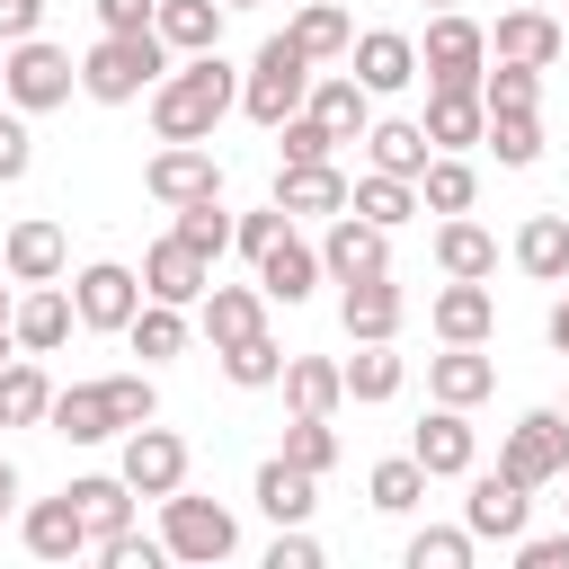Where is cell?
Wrapping results in <instances>:
<instances>
[{
	"label": "cell",
	"mask_w": 569,
	"mask_h": 569,
	"mask_svg": "<svg viewBox=\"0 0 569 569\" xmlns=\"http://www.w3.org/2000/svg\"><path fill=\"white\" fill-rule=\"evenodd\" d=\"M240 107V71L213 53H178L160 80H151V133L160 142H213V124Z\"/></svg>",
	"instance_id": "cell-1"
},
{
	"label": "cell",
	"mask_w": 569,
	"mask_h": 569,
	"mask_svg": "<svg viewBox=\"0 0 569 569\" xmlns=\"http://www.w3.org/2000/svg\"><path fill=\"white\" fill-rule=\"evenodd\" d=\"M142 418H160L151 365H142V373L71 382V391H53V409H44V427H53V436H71V445H107V436H124V427H142Z\"/></svg>",
	"instance_id": "cell-2"
},
{
	"label": "cell",
	"mask_w": 569,
	"mask_h": 569,
	"mask_svg": "<svg viewBox=\"0 0 569 569\" xmlns=\"http://www.w3.org/2000/svg\"><path fill=\"white\" fill-rule=\"evenodd\" d=\"M160 71H169V44H160L151 27H133V36H107V27H98V44L80 53V89H89L98 107H133V98H151Z\"/></svg>",
	"instance_id": "cell-3"
},
{
	"label": "cell",
	"mask_w": 569,
	"mask_h": 569,
	"mask_svg": "<svg viewBox=\"0 0 569 569\" xmlns=\"http://www.w3.org/2000/svg\"><path fill=\"white\" fill-rule=\"evenodd\" d=\"M311 71H320V62H311L293 36H267V44L249 53V71H240V116L276 133V124H284V116L311 98Z\"/></svg>",
	"instance_id": "cell-4"
},
{
	"label": "cell",
	"mask_w": 569,
	"mask_h": 569,
	"mask_svg": "<svg viewBox=\"0 0 569 569\" xmlns=\"http://www.w3.org/2000/svg\"><path fill=\"white\" fill-rule=\"evenodd\" d=\"M71 89H80V62L62 44H44V36L0 44V98L18 116H53V107H71Z\"/></svg>",
	"instance_id": "cell-5"
},
{
	"label": "cell",
	"mask_w": 569,
	"mask_h": 569,
	"mask_svg": "<svg viewBox=\"0 0 569 569\" xmlns=\"http://www.w3.org/2000/svg\"><path fill=\"white\" fill-rule=\"evenodd\" d=\"M160 551L187 560V569H213V560L240 551V516H231L222 498H187V489H169V498H160Z\"/></svg>",
	"instance_id": "cell-6"
},
{
	"label": "cell",
	"mask_w": 569,
	"mask_h": 569,
	"mask_svg": "<svg viewBox=\"0 0 569 569\" xmlns=\"http://www.w3.org/2000/svg\"><path fill=\"white\" fill-rule=\"evenodd\" d=\"M480 71H489V27L462 9H436L427 44H418V80L427 89H480Z\"/></svg>",
	"instance_id": "cell-7"
},
{
	"label": "cell",
	"mask_w": 569,
	"mask_h": 569,
	"mask_svg": "<svg viewBox=\"0 0 569 569\" xmlns=\"http://www.w3.org/2000/svg\"><path fill=\"white\" fill-rule=\"evenodd\" d=\"M498 471H507L516 489H551V480L569 471V409H525V418L507 427V445H498Z\"/></svg>",
	"instance_id": "cell-8"
},
{
	"label": "cell",
	"mask_w": 569,
	"mask_h": 569,
	"mask_svg": "<svg viewBox=\"0 0 569 569\" xmlns=\"http://www.w3.org/2000/svg\"><path fill=\"white\" fill-rule=\"evenodd\" d=\"M116 471H124V489H133V498H169V489H187V436H178V427H160V418H142V427H124Z\"/></svg>",
	"instance_id": "cell-9"
},
{
	"label": "cell",
	"mask_w": 569,
	"mask_h": 569,
	"mask_svg": "<svg viewBox=\"0 0 569 569\" xmlns=\"http://www.w3.org/2000/svg\"><path fill=\"white\" fill-rule=\"evenodd\" d=\"M71 311H80V329L124 338V320L142 311V276H133L124 258H89V267L71 276Z\"/></svg>",
	"instance_id": "cell-10"
},
{
	"label": "cell",
	"mask_w": 569,
	"mask_h": 569,
	"mask_svg": "<svg viewBox=\"0 0 569 569\" xmlns=\"http://www.w3.org/2000/svg\"><path fill=\"white\" fill-rule=\"evenodd\" d=\"M142 187L178 213V204H196V196H222V160H213V142H160L151 169H142Z\"/></svg>",
	"instance_id": "cell-11"
},
{
	"label": "cell",
	"mask_w": 569,
	"mask_h": 569,
	"mask_svg": "<svg viewBox=\"0 0 569 569\" xmlns=\"http://www.w3.org/2000/svg\"><path fill=\"white\" fill-rule=\"evenodd\" d=\"M462 480H471V498H462L471 542H516L533 525V489H516L507 471H462Z\"/></svg>",
	"instance_id": "cell-12"
},
{
	"label": "cell",
	"mask_w": 569,
	"mask_h": 569,
	"mask_svg": "<svg viewBox=\"0 0 569 569\" xmlns=\"http://www.w3.org/2000/svg\"><path fill=\"white\" fill-rule=\"evenodd\" d=\"M320 276H338V284H356V276H391V231H382V222H365V213H329Z\"/></svg>",
	"instance_id": "cell-13"
},
{
	"label": "cell",
	"mask_w": 569,
	"mask_h": 569,
	"mask_svg": "<svg viewBox=\"0 0 569 569\" xmlns=\"http://www.w3.org/2000/svg\"><path fill=\"white\" fill-rule=\"evenodd\" d=\"M133 276H142V293H151V302L196 311V302H204V284H213V258H196V249L169 231V240H151V249H142V267H133Z\"/></svg>",
	"instance_id": "cell-14"
},
{
	"label": "cell",
	"mask_w": 569,
	"mask_h": 569,
	"mask_svg": "<svg viewBox=\"0 0 569 569\" xmlns=\"http://www.w3.org/2000/svg\"><path fill=\"white\" fill-rule=\"evenodd\" d=\"M427 329H436V347H489V329H498V293L471 284V276H445V293L427 302Z\"/></svg>",
	"instance_id": "cell-15"
},
{
	"label": "cell",
	"mask_w": 569,
	"mask_h": 569,
	"mask_svg": "<svg viewBox=\"0 0 569 569\" xmlns=\"http://www.w3.org/2000/svg\"><path fill=\"white\" fill-rule=\"evenodd\" d=\"M62 267H71V240H62V222H44V213L9 222V240H0V276H9V284H53Z\"/></svg>",
	"instance_id": "cell-16"
},
{
	"label": "cell",
	"mask_w": 569,
	"mask_h": 569,
	"mask_svg": "<svg viewBox=\"0 0 569 569\" xmlns=\"http://www.w3.org/2000/svg\"><path fill=\"white\" fill-rule=\"evenodd\" d=\"M249 267H258V293H267V302H284V311L320 293V249H311V240H293V222H284Z\"/></svg>",
	"instance_id": "cell-17"
},
{
	"label": "cell",
	"mask_w": 569,
	"mask_h": 569,
	"mask_svg": "<svg viewBox=\"0 0 569 569\" xmlns=\"http://www.w3.org/2000/svg\"><path fill=\"white\" fill-rule=\"evenodd\" d=\"M409 453L427 462V480H462V471L480 462V436H471V409H445V400H436V409L418 418V436H409Z\"/></svg>",
	"instance_id": "cell-18"
},
{
	"label": "cell",
	"mask_w": 569,
	"mask_h": 569,
	"mask_svg": "<svg viewBox=\"0 0 569 569\" xmlns=\"http://www.w3.org/2000/svg\"><path fill=\"white\" fill-rule=\"evenodd\" d=\"M347 62H356V80H365L373 98H400V89L418 80V36H400V27H365V36L347 44Z\"/></svg>",
	"instance_id": "cell-19"
},
{
	"label": "cell",
	"mask_w": 569,
	"mask_h": 569,
	"mask_svg": "<svg viewBox=\"0 0 569 569\" xmlns=\"http://www.w3.org/2000/svg\"><path fill=\"white\" fill-rule=\"evenodd\" d=\"M71 329H80V311H71L62 284H27V293L9 302V338H18V356H53Z\"/></svg>",
	"instance_id": "cell-20"
},
{
	"label": "cell",
	"mask_w": 569,
	"mask_h": 569,
	"mask_svg": "<svg viewBox=\"0 0 569 569\" xmlns=\"http://www.w3.org/2000/svg\"><path fill=\"white\" fill-rule=\"evenodd\" d=\"M569 53V36H560V18H542V9H507L498 27H489V62H525V71H551Z\"/></svg>",
	"instance_id": "cell-21"
},
{
	"label": "cell",
	"mask_w": 569,
	"mask_h": 569,
	"mask_svg": "<svg viewBox=\"0 0 569 569\" xmlns=\"http://www.w3.org/2000/svg\"><path fill=\"white\" fill-rule=\"evenodd\" d=\"M338 142H365V124H373V89L356 80V71H311V98H302Z\"/></svg>",
	"instance_id": "cell-22"
},
{
	"label": "cell",
	"mask_w": 569,
	"mask_h": 569,
	"mask_svg": "<svg viewBox=\"0 0 569 569\" xmlns=\"http://www.w3.org/2000/svg\"><path fill=\"white\" fill-rule=\"evenodd\" d=\"M267 204H284V213H347V169L338 160H284Z\"/></svg>",
	"instance_id": "cell-23"
},
{
	"label": "cell",
	"mask_w": 569,
	"mask_h": 569,
	"mask_svg": "<svg viewBox=\"0 0 569 569\" xmlns=\"http://www.w3.org/2000/svg\"><path fill=\"white\" fill-rule=\"evenodd\" d=\"M338 320H347V338H400L409 293H400L391 276H356V284L338 293Z\"/></svg>",
	"instance_id": "cell-24"
},
{
	"label": "cell",
	"mask_w": 569,
	"mask_h": 569,
	"mask_svg": "<svg viewBox=\"0 0 569 569\" xmlns=\"http://www.w3.org/2000/svg\"><path fill=\"white\" fill-rule=\"evenodd\" d=\"M18 542H27L36 560H80V551H89V525H80L71 489H62V498H36V507L18 516Z\"/></svg>",
	"instance_id": "cell-25"
},
{
	"label": "cell",
	"mask_w": 569,
	"mask_h": 569,
	"mask_svg": "<svg viewBox=\"0 0 569 569\" xmlns=\"http://www.w3.org/2000/svg\"><path fill=\"white\" fill-rule=\"evenodd\" d=\"M427 391H436L445 409H480V400L498 391V365H489L480 347H445V356H427Z\"/></svg>",
	"instance_id": "cell-26"
},
{
	"label": "cell",
	"mask_w": 569,
	"mask_h": 569,
	"mask_svg": "<svg viewBox=\"0 0 569 569\" xmlns=\"http://www.w3.org/2000/svg\"><path fill=\"white\" fill-rule=\"evenodd\" d=\"M249 498H258V516H276V525H311L320 480H311V471H293L284 453H267V462H258V480H249Z\"/></svg>",
	"instance_id": "cell-27"
},
{
	"label": "cell",
	"mask_w": 569,
	"mask_h": 569,
	"mask_svg": "<svg viewBox=\"0 0 569 569\" xmlns=\"http://www.w3.org/2000/svg\"><path fill=\"white\" fill-rule=\"evenodd\" d=\"M222 0H151V36L169 44V53H213L222 44Z\"/></svg>",
	"instance_id": "cell-28"
},
{
	"label": "cell",
	"mask_w": 569,
	"mask_h": 569,
	"mask_svg": "<svg viewBox=\"0 0 569 569\" xmlns=\"http://www.w3.org/2000/svg\"><path fill=\"white\" fill-rule=\"evenodd\" d=\"M427 142L436 151H471L480 142V124H489V107H480V89H427Z\"/></svg>",
	"instance_id": "cell-29"
},
{
	"label": "cell",
	"mask_w": 569,
	"mask_h": 569,
	"mask_svg": "<svg viewBox=\"0 0 569 569\" xmlns=\"http://www.w3.org/2000/svg\"><path fill=\"white\" fill-rule=\"evenodd\" d=\"M365 151H373V169H391V178H418V169L436 160V142H427L418 116H373V124H365Z\"/></svg>",
	"instance_id": "cell-30"
},
{
	"label": "cell",
	"mask_w": 569,
	"mask_h": 569,
	"mask_svg": "<svg viewBox=\"0 0 569 569\" xmlns=\"http://www.w3.org/2000/svg\"><path fill=\"white\" fill-rule=\"evenodd\" d=\"M436 267H445V276L489 284V276H498V240H489L471 213H445V222H436Z\"/></svg>",
	"instance_id": "cell-31"
},
{
	"label": "cell",
	"mask_w": 569,
	"mask_h": 569,
	"mask_svg": "<svg viewBox=\"0 0 569 569\" xmlns=\"http://www.w3.org/2000/svg\"><path fill=\"white\" fill-rule=\"evenodd\" d=\"M196 320H204V338H213V347H231V338L267 329V293H258V284H204Z\"/></svg>",
	"instance_id": "cell-32"
},
{
	"label": "cell",
	"mask_w": 569,
	"mask_h": 569,
	"mask_svg": "<svg viewBox=\"0 0 569 569\" xmlns=\"http://www.w3.org/2000/svg\"><path fill=\"white\" fill-rule=\"evenodd\" d=\"M347 373V400H400V382H409V356H391V338H356V356L338 365Z\"/></svg>",
	"instance_id": "cell-33"
},
{
	"label": "cell",
	"mask_w": 569,
	"mask_h": 569,
	"mask_svg": "<svg viewBox=\"0 0 569 569\" xmlns=\"http://www.w3.org/2000/svg\"><path fill=\"white\" fill-rule=\"evenodd\" d=\"M71 507H80V525H89V551H98L107 533L133 525V489H124V471H89V480H71Z\"/></svg>",
	"instance_id": "cell-34"
},
{
	"label": "cell",
	"mask_w": 569,
	"mask_h": 569,
	"mask_svg": "<svg viewBox=\"0 0 569 569\" xmlns=\"http://www.w3.org/2000/svg\"><path fill=\"white\" fill-rule=\"evenodd\" d=\"M516 267H525L533 284H569V213H525Z\"/></svg>",
	"instance_id": "cell-35"
},
{
	"label": "cell",
	"mask_w": 569,
	"mask_h": 569,
	"mask_svg": "<svg viewBox=\"0 0 569 569\" xmlns=\"http://www.w3.org/2000/svg\"><path fill=\"white\" fill-rule=\"evenodd\" d=\"M347 213H365V222H382V231H400V222L418 213V178H391V169H365V178H347Z\"/></svg>",
	"instance_id": "cell-36"
},
{
	"label": "cell",
	"mask_w": 569,
	"mask_h": 569,
	"mask_svg": "<svg viewBox=\"0 0 569 569\" xmlns=\"http://www.w3.org/2000/svg\"><path fill=\"white\" fill-rule=\"evenodd\" d=\"M124 347H133L142 365H169V356H187V311H178V302H151V293H142V311L124 320Z\"/></svg>",
	"instance_id": "cell-37"
},
{
	"label": "cell",
	"mask_w": 569,
	"mask_h": 569,
	"mask_svg": "<svg viewBox=\"0 0 569 569\" xmlns=\"http://www.w3.org/2000/svg\"><path fill=\"white\" fill-rule=\"evenodd\" d=\"M284 400H293V418H329L347 400V373L329 356H284Z\"/></svg>",
	"instance_id": "cell-38"
},
{
	"label": "cell",
	"mask_w": 569,
	"mask_h": 569,
	"mask_svg": "<svg viewBox=\"0 0 569 569\" xmlns=\"http://www.w3.org/2000/svg\"><path fill=\"white\" fill-rule=\"evenodd\" d=\"M44 409H53L44 365H36V356H9V365H0V427H44Z\"/></svg>",
	"instance_id": "cell-39"
},
{
	"label": "cell",
	"mask_w": 569,
	"mask_h": 569,
	"mask_svg": "<svg viewBox=\"0 0 569 569\" xmlns=\"http://www.w3.org/2000/svg\"><path fill=\"white\" fill-rule=\"evenodd\" d=\"M284 36H293V44H302V53H311V62H338V53H347V44H356V18H347V9H338V0H302V9H293V27H284Z\"/></svg>",
	"instance_id": "cell-40"
},
{
	"label": "cell",
	"mask_w": 569,
	"mask_h": 569,
	"mask_svg": "<svg viewBox=\"0 0 569 569\" xmlns=\"http://www.w3.org/2000/svg\"><path fill=\"white\" fill-rule=\"evenodd\" d=\"M471 196H480V169H471L462 151H436V160L418 169V204H427V213H471Z\"/></svg>",
	"instance_id": "cell-41"
},
{
	"label": "cell",
	"mask_w": 569,
	"mask_h": 569,
	"mask_svg": "<svg viewBox=\"0 0 569 569\" xmlns=\"http://www.w3.org/2000/svg\"><path fill=\"white\" fill-rule=\"evenodd\" d=\"M213 356H222V382H240V391L284 382V347H276L267 329H249V338H231V347H213Z\"/></svg>",
	"instance_id": "cell-42"
},
{
	"label": "cell",
	"mask_w": 569,
	"mask_h": 569,
	"mask_svg": "<svg viewBox=\"0 0 569 569\" xmlns=\"http://www.w3.org/2000/svg\"><path fill=\"white\" fill-rule=\"evenodd\" d=\"M365 498H373V516H409V507H427V462H418V453H391V462H373Z\"/></svg>",
	"instance_id": "cell-43"
},
{
	"label": "cell",
	"mask_w": 569,
	"mask_h": 569,
	"mask_svg": "<svg viewBox=\"0 0 569 569\" xmlns=\"http://www.w3.org/2000/svg\"><path fill=\"white\" fill-rule=\"evenodd\" d=\"M480 142L498 151V169H533V160H542V116H533V107H507V116L480 124Z\"/></svg>",
	"instance_id": "cell-44"
},
{
	"label": "cell",
	"mask_w": 569,
	"mask_h": 569,
	"mask_svg": "<svg viewBox=\"0 0 569 569\" xmlns=\"http://www.w3.org/2000/svg\"><path fill=\"white\" fill-rule=\"evenodd\" d=\"M471 551H480L471 525H418L400 560H409V569H471Z\"/></svg>",
	"instance_id": "cell-45"
},
{
	"label": "cell",
	"mask_w": 569,
	"mask_h": 569,
	"mask_svg": "<svg viewBox=\"0 0 569 569\" xmlns=\"http://www.w3.org/2000/svg\"><path fill=\"white\" fill-rule=\"evenodd\" d=\"M196 258H222L231 249V213H222V196H196V204H178V222H169Z\"/></svg>",
	"instance_id": "cell-46"
},
{
	"label": "cell",
	"mask_w": 569,
	"mask_h": 569,
	"mask_svg": "<svg viewBox=\"0 0 569 569\" xmlns=\"http://www.w3.org/2000/svg\"><path fill=\"white\" fill-rule=\"evenodd\" d=\"M276 453H284L293 471H311V480H320V471L338 462V427H329V418H284V445H276Z\"/></svg>",
	"instance_id": "cell-47"
},
{
	"label": "cell",
	"mask_w": 569,
	"mask_h": 569,
	"mask_svg": "<svg viewBox=\"0 0 569 569\" xmlns=\"http://www.w3.org/2000/svg\"><path fill=\"white\" fill-rule=\"evenodd\" d=\"M480 107H489V116H507V107H542V71H525V62H489V71H480Z\"/></svg>",
	"instance_id": "cell-48"
},
{
	"label": "cell",
	"mask_w": 569,
	"mask_h": 569,
	"mask_svg": "<svg viewBox=\"0 0 569 569\" xmlns=\"http://www.w3.org/2000/svg\"><path fill=\"white\" fill-rule=\"evenodd\" d=\"M276 151H284V160H338V133H329L311 107H293V116L276 124Z\"/></svg>",
	"instance_id": "cell-49"
},
{
	"label": "cell",
	"mask_w": 569,
	"mask_h": 569,
	"mask_svg": "<svg viewBox=\"0 0 569 569\" xmlns=\"http://www.w3.org/2000/svg\"><path fill=\"white\" fill-rule=\"evenodd\" d=\"M27 169H36V133H27L18 107H0V187H18Z\"/></svg>",
	"instance_id": "cell-50"
},
{
	"label": "cell",
	"mask_w": 569,
	"mask_h": 569,
	"mask_svg": "<svg viewBox=\"0 0 569 569\" xmlns=\"http://www.w3.org/2000/svg\"><path fill=\"white\" fill-rule=\"evenodd\" d=\"M98 560H107V569H160L169 551H160V533H133V525H124V533L98 542Z\"/></svg>",
	"instance_id": "cell-51"
},
{
	"label": "cell",
	"mask_w": 569,
	"mask_h": 569,
	"mask_svg": "<svg viewBox=\"0 0 569 569\" xmlns=\"http://www.w3.org/2000/svg\"><path fill=\"white\" fill-rule=\"evenodd\" d=\"M284 222H293L284 204H258V213H231V249H240V258H258V249H267V240H276Z\"/></svg>",
	"instance_id": "cell-52"
},
{
	"label": "cell",
	"mask_w": 569,
	"mask_h": 569,
	"mask_svg": "<svg viewBox=\"0 0 569 569\" xmlns=\"http://www.w3.org/2000/svg\"><path fill=\"white\" fill-rule=\"evenodd\" d=\"M507 551H516V569H569V525L560 533H516Z\"/></svg>",
	"instance_id": "cell-53"
},
{
	"label": "cell",
	"mask_w": 569,
	"mask_h": 569,
	"mask_svg": "<svg viewBox=\"0 0 569 569\" xmlns=\"http://www.w3.org/2000/svg\"><path fill=\"white\" fill-rule=\"evenodd\" d=\"M267 569H320V542H311L302 525H276V542H267Z\"/></svg>",
	"instance_id": "cell-54"
},
{
	"label": "cell",
	"mask_w": 569,
	"mask_h": 569,
	"mask_svg": "<svg viewBox=\"0 0 569 569\" xmlns=\"http://www.w3.org/2000/svg\"><path fill=\"white\" fill-rule=\"evenodd\" d=\"M98 9V27L107 36H133V27H151V0H89Z\"/></svg>",
	"instance_id": "cell-55"
},
{
	"label": "cell",
	"mask_w": 569,
	"mask_h": 569,
	"mask_svg": "<svg viewBox=\"0 0 569 569\" xmlns=\"http://www.w3.org/2000/svg\"><path fill=\"white\" fill-rule=\"evenodd\" d=\"M36 27H44V0H0V44H18Z\"/></svg>",
	"instance_id": "cell-56"
},
{
	"label": "cell",
	"mask_w": 569,
	"mask_h": 569,
	"mask_svg": "<svg viewBox=\"0 0 569 569\" xmlns=\"http://www.w3.org/2000/svg\"><path fill=\"white\" fill-rule=\"evenodd\" d=\"M0 516H18V462L0 453Z\"/></svg>",
	"instance_id": "cell-57"
},
{
	"label": "cell",
	"mask_w": 569,
	"mask_h": 569,
	"mask_svg": "<svg viewBox=\"0 0 569 569\" xmlns=\"http://www.w3.org/2000/svg\"><path fill=\"white\" fill-rule=\"evenodd\" d=\"M551 347H560V356H569V293H560V302H551Z\"/></svg>",
	"instance_id": "cell-58"
},
{
	"label": "cell",
	"mask_w": 569,
	"mask_h": 569,
	"mask_svg": "<svg viewBox=\"0 0 569 569\" xmlns=\"http://www.w3.org/2000/svg\"><path fill=\"white\" fill-rule=\"evenodd\" d=\"M9 302H18V293H9V284H0V365H9V356H18V338H9Z\"/></svg>",
	"instance_id": "cell-59"
},
{
	"label": "cell",
	"mask_w": 569,
	"mask_h": 569,
	"mask_svg": "<svg viewBox=\"0 0 569 569\" xmlns=\"http://www.w3.org/2000/svg\"><path fill=\"white\" fill-rule=\"evenodd\" d=\"M427 9H462V0H427Z\"/></svg>",
	"instance_id": "cell-60"
},
{
	"label": "cell",
	"mask_w": 569,
	"mask_h": 569,
	"mask_svg": "<svg viewBox=\"0 0 569 569\" xmlns=\"http://www.w3.org/2000/svg\"><path fill=\"white\" fill-rule=\"evenodd\" d=\"M222 9H258V0H222Z\"/></svg>",
	"instance_id": "cell-61"
},
{
	"label": "cell",
	"mask_w": 569,
	"mask_h": 569,
	"mask_svg": "<svg viewBox=\"0 0 569 569\" xmlns=\"http://www.w3.org/2000/svg\"><path fill=\"white\" fill-rule=\"evenodd\" d=\"M560 36H569V18H560Z\"/></svg>",
	"instance_id": "cell-62"
},
{
	"label": "cell",
	"mask_w": 569,
	"mask_h": 569,
	"mask_svg": "<svg viewBox=\"0 0 569 569\" xmlns=\"http://www.w3.org/2000/svg\"><path fill=\"white\" fill-rule=\"evenodd\" d=\"M560 480H569V471H560Z\"/></svg>",
	"instance_id": "cell-63"
}]
</instances>
